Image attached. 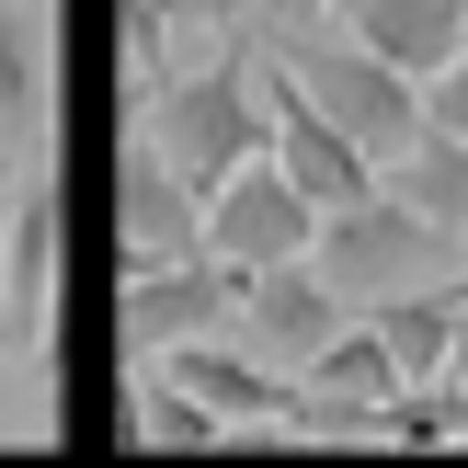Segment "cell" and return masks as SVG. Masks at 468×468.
<instances>
[{
    "instance_id": "obj_10",
    "label": "cell",
    "mask_w": 468,
    "mask_h": 468,
    "mask_svg": "<svg viewBox=\"0 0 468 468\" xmlns=\"http://www.w3.org/2000/svg\"><path fill=\"white\" fill-rule=\"evenodd\" d=\"M343 23H355L378 58H400L411 80H434L468 46V0H343Z\"/></svg>"
},
{
    "instance_id": "obj_15",
    "label": "cell",
    "mask_w": 468,
    "mask_h": 468,
    "mask_svg": "<svg viewBox=\"0 0 468 468\" xmlns=\"http://www.w3.org/2000/svg\"><path fill=\"white\" fill-rule=\"evenodd\" d=\"M446 378H457V388H468V309H457V355H446Z\"/></svg>"
},
{
    "instance_id": "obj_5",
    "label": "cell",
    "mask_w": 468,
    "mask_h": 468,
    "mask_svg": "<svg viewBox=\"0 0 468 468\" xmlns=\"http://www.w3.org/2000/svg\"><path fill=\"white\" fill-rule=\"evenodd\" d=\"M58 251H69V206H58V160H46L23 172L12 240H0V366H35L58 343Z\"/></svg>"
},
{
    "instance_id": "obj_2",
    "label": "cell",
    "mask_w": 468,
    "mask_h": 468,
    "mask_svg": "<svg viewBox=\"0 0 468 468\" xmlns=\"http://www.w3.org/2000/svg\"><path fill=\"white\" fill-rule=\"evenodd\" d=\"M263 46L320 91V103H332V126H343V137H366V149H378V172L411 149V137H423V80H411L400 58H378L355 23L297 12V23H263Z\"/></svg>"
},
{
    "instance_id": "obj_6",
    "label": "cell",
    "mask_w": 468,
    "mask_h": 468,
    "mask_svg": "<svg viewBox=\"0 0 468 468\" xmlns=\"http://www.w3.org/2000/svg\"><path fill=\"white\" fill-rule=\"evenodd\" d=\"M206 251H229L240 274H263V263H309L320 251V206L297 195V172L286 160H240V172L206 195Z\"/></svg>"
},
{
    "instance_id": "obj_4",
    "label": "cell",
    "mask_w": 468,
    "mask_h": 468,
    "mask_svg": "<svg viewBox=\"0 0 468 468\" xmlns=\"http://www.w3.org/2000/svg\"><path fill=\"white\" fill-rule=\"evenodd\" d=\"M251 274L229 251H172V263H114V355H172V343L240 332Z\"/></svg>"
},
{
    "instance_id": "obj_7",
    "label": "cell",
    "mask_w": 468,
    "mask_h": 468,
    "mask_svg": "<svg viewBox=\"0 0 468 468\" xmlns=\"http://www.w3.org/2000/svg\"><path fill=\"white\" fill-rule=\"evenodd\" d=\"M263 91H274V160L297 172V195H309L320 218H332V206H355V195H378V149H366V137H343L332 103H320V91L297 80L274 46H263Z\"/></svg>"
},
{
    "instance_id": "obj_3",
    "label": "cell",
    "mask_w": 468,
    "mask_h": 468,
    "mask_svg": "<svg viewBox=\"0 0 468 468\" xmlns=\"http://www.w3.org/2000/svg\"><path fill=\"white\" fill-rule=\"evenodd\" d=\"M320 274H332L355 309H378V297H411V286H457L468 274V240L446 218H423L411 195H388V172H378V195H355V206H332L320 218V251H309Z\"/></svg>"
},
{
    "instance_id": "obj_11",
    "label": "cell",
    "mask_w": 468,
    "mask_h": 468,
    "mask_svg": "<svg viewBox=\"0 0 468 468\" xmlns=\"http://www.w3.org/2000/svg\"><path fill=\"white\" fill-rule=\"evenodd\" d=\"M309 388H332V400H378V411H400V388H411V366L388 355V332H378V320H343V332L320 343V366H309Z\"/></svg>"
},
{
    "instance_id": "obj_12",
    "label": "cell",
    "mask_w": 468,
    "mask_h": 468,
    "mask_svg": "<svg viewBox=\"0 0 468 468\" xmlns=\"http://www.w3.org/2000/svg\"><path fill=\"white\" fill-rule=\"evenodd\" d=\"M388 195H411L423 218H446L457 240H468V137H446V126H423L400 160H388Z\"/></svg>"
},
{
    "instance_id": "obj_8",
    "label": "cell",
    "mask_w": 468,
    "mask_h": 468,
    "mask_svg": "<svg viewBox=\"0 0 468 468\" xmlns=\"http://www.w3.org/2000/svg\"><path fill=\"white\" fill-rule=\"evenodd\" d=\"M0 160H58V23L46 0H0Z\"/></svg>"
},
{
    "instance_id": "obj_9",
    "label": "cell",
    "mask_w": 468,
    "mask_h": 468,
    "mask_svg": "<svg viewBox=\"0 0 468 468\" xmlns=\"http://www.w3.org/2000/svg\"><path fill=\"white\" fill-rule=\"evenodd\" d=\"M343 309H355V297H343L320 263H263V274L240 286V343H251L263 366H286V378H309L320 343L343 332Z\"/></svg>"
},
{
    "instance_id": "obj_1",
    "label": "cell",
    "mask_w": 468,
    "mask_h": 468,
    "mask_svg": "<svg viewBox=\"0 0 468 468\" xmlns=\"http://www.w3.org/2000/svg\"><path fill=\"white\" fill-rule=\"evenodd\" d=\"M149 126H160V149H172V172L195 183V195H218V183L240 172V160H263V149H274L263 35H240V46H206V58L160 69V80H149Z\"/></svg>"
},
{
    "instance_id": "obj_13",
    "label": "cell",
    "mask_w": 468,
    "mask_h": 468,
    "mask_svg": "<svg viewBox=\"0 0 468 468\" xmlns=\"http://www.w3.org/2000/svg\"><path fill=\"white\" fill-rule=\"evenodd\" d=\"M423 126H446V137H468V46H457V58H446V69H434V80H423Z\"/></svg>"
},
{
    "instance_id": "obj_14",
    "label": "cell",
    "mask_w": 468,
    "mask_h": 468,
    "mask_svg": "<svg viewBox=\"0 0 468 468\" xmlns=\"http://www.w3.org/2000/svg\"><path fill=\"white\" fill-rule=\"evenodd\" d=\"M297 12H332V0H263V23H297Z\"/></svg>"
}]
</instances>
